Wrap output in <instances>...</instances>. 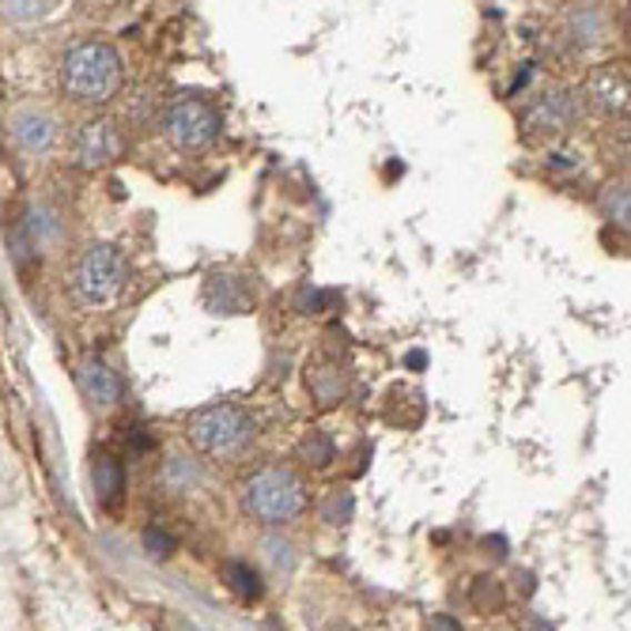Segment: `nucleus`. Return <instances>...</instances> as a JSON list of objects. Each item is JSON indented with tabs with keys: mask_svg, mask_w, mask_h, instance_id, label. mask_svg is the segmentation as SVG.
Segmentation results:
<instances>
[{
	"mask_svg": "<svg viewBox=\"0 0 631 631\" xmlns=\"http://www.w3.org/2000/svg\"><path fill=\"white\" fill-rule=\"evenodd\" d=\"M209 303L220 314H247L253 307V288L247 284V277H228V272H212L209 277Z\"/></svg>",
	"mask_w": 631,
	"mask_h": 631,
	"instance_id": "nucleus-10",
	"label": "nucleus"
},
{
	"mask_svg": "<svg viewBox=\"0 0 631 631\" xmlns=\"http://www.w3.org/2000/svg\"><path fill=\"white\" fill-rule=\"evenodd\" d=\"M220 110L209 99L197 96H178L163 114V137L171 140L178 152H204L220 137Z\"/></svg>",
	"mask_w": 631,
	"mask_h": 631,
	"instance_id": "nucleus-5",
	"label": "nucleus"
},
{
	"mask_svg": "<svg viewBox=\"0 0 631 631\" xmlns=\"http://www.w3.org/2000/svg\"><path fill=\"white\" fill-rule=\"evenodd\" d=\"M307 385L318 398V404H337L344 398V374L337 363H314L307 371Z\"/></svg>",
	"mask_w": 631,
	"mask_h": 631,
	"instance_id": "nucleus-13",
	"label": "nucleus"
},
{
	"mask_svg": "<svg viewBox=\"0 0 631 631\" xmlns=\"http://www.w3.org/2000/svg\"><path fill=\"white\" fill-rule=\"evenodd\" d=\"M223 582L231 587V593H239L242 601H258L261 598V574L242 560H228L223 563Z\"/></svg>",
	"mask_w": 631,
	"mask_h": 631,
	"instance_id": "nucleus-14",
	"label": "nucleus"
},
{
	"mask_svg": "<svg viewBox=\"0 0 631 631\" xmlns=\"http://www.w3.org/2000/svg\"><path fill=\"white\" fill-rule=\"evenodd\" d=\"M121 492H126V469H121L118 458L110 454H99L96 458V495H99V507L114 511L121 503Z\"/></svg>",
	"mask_w": 631,
	"mask_h": 631,
	"instance_id": "nucleus-12",
	"label": "nucleus"
},
{
	"mask_svg": "<svg viewBox=\"0 0 631 631\" xmlns=\"http://www.w3.org/2000/svg\"><path fill=\"white\" fill-rule=\"evenodd\" d=\"M126 288V258L110 242H96L91 250H83L69 277V291L80 307H107L118 299V291Z\"/></svg>",
	"mask_w": 631,
	"mask_h": 631,
	"instance_id": "nucleus-4",
	"label": "nucleus"
},
{
	"mask_svg": "<svg viewBox=\"0 0 631 631\" xmlns=\"http://www.w3.org/2000/svg\"><path fill=\"white\" fill-rule=\"evenodd\" d=\"M469 605H473L477 612H499L507 605V590H503V582L492 579V574H480V579L469 587Z\"/></svg>",
	"mask_w": 631,
	"mask_h": 631,
	"instance_id": "nucleus-15",
	"label": "nucleus"
},
{
	"mask_svg": "<svg viewBox=\"0 0 631 631\" xmlns=\"http://www.w3.org/2000/svg\"><path fill=\"white\" fill-rule=\"evenodd\" d=\"M61 88L80 107H102L121 88V58L110 42L83 39L61 58Z\"/></svg>",
	"mask_w": 631,
	"mask_h": 631,
	"instance_id": "nucleus-1",
	"label": "nucleus"
},
{
	"mask_svg": "<svg viewBox=\"0 0 631 631\" xmlns=\"http://www.w3.org/2000/svg\"><path fill=\"white\" fill-rule=\"evenodd\" d=\"M587 99L601 114H620L631 110V72L620 64H601L587 77Z\"/></svg>",
	"mask_w": 631,
	"mask_h": 631,
	"instance_id": "nucleus-6",
	"label": "nucleus"
},
{
	"mask_svg": "<svg viewBox=\"0 0 631 631\" xmlns=\"http://www.w3.org/2000/svg\"><path fill=\"white\" fill-rule=\"evenodd\" d=\"M80 390H83V398H88L91 404H118L121 401V382H118V374L110 371L107 363L102 360H88L80 367Z\"/></svg>",
	"mask_w": 631,
	"mask_h": 631,
	"instance_id": "nucleus-11",
	"label": "nucleus"
},
{
	"mask_svg": "<svg viewBox=\"0 0 631 631\" xmlns=\"http://www.w3.org/2000/svg\"><path fill=\"white\" fill-rule=\"evenodd\" d=\"M266 549H269V560L272 563H277V568H280V563H284V571L291 568V549H288V541H266Z\"/></svg>",
	"mask_w": 631,
	"mask_h": 631,
	"instance_id": "nucleus-21",
	"label": "nucleus"
},
{
	"mask_svg": "<svg viewBox=\"0 0 631 631\" xmlns=\"http://www.w3.org/2000/svg\"><path fill=\"white\" fill-rule=\"evenodd\" d=\"M574 118H579V99H574L571 91L555 88L525 110L522 126L525 133H563V129L574 126Z\"/></svg>",
	"mask_w": 631,
	"mask_h": 631,
	"instance_id": "nucleus-7",
	"label": "nucleus"
},
{
	"mask_svg": "<svg viewBox=\"0 0 631 631\" xmlns=\"http://www.w3.org/2000/svg\"><path fill=\"white\" fill-rule=\"evenodd\" d=\"M186 435L204 458H234L253 442V417L242 404H209L193 412Z\"/></svg>",
	"mask_w": 631,
	"mask_h": 631,
	"instance_id": "nucleus-3",
	"label": "nucleus"
},
{
	"mask_svg": "<svg viewBox=\"0 0 631 631\" xmlns=\"http://www.w3.org/2000/svg\"><path fill=\"white\" fill-rule=\"evenodd\" d=\"M299 458H303L310 469H325L337 461V442L329 439L325 431H310V435L299 442Z\"/></svg>",
	"mask_w": 631,
	"mask_h": 631,
	"instance_id": "nucleus-16",
	"label": "nucleus"
},
{
	"mask_svg": "<svg viewBox=\"0 0 631 631\" xmlns=\"http://www.w3.org/2000/svg\"><path fill=\"white\" fill-rule=\"evenodd\" d=\"M601 209L612 220V228H628L631 231V186L620 182V186H609L601 193Z\"/></svg>",
	"mask_w": 631,
	"mask_h": 631,
	"instance_id": "nucleus-17",
	"label": "nucleus"
},
{
	"mask_svg": "<svg viewBox=\"0 0 631 631\" xmlns=\"http://www.w3.org/2000/svg\"><path fill=\"white\" fill-rule=\"evenodd\" d=\"M121 152V140L114 133V126L110 121H91V126L80 129L77 137V159L80 167H88V171H96V167L110 163Z\"/></svg>",
	"mask_w": 631,
	"mask_h": 631,
	"instance_id": "nucleus-9",
	"label": "nucleus"
},
{
	"mask_svg": "<svg viewBox=\"0 0 631 631\" xmlns=\"http://www.w3.org/2000/svg\"><path fill=\"white\" fill-rule=\"evenodd\" d=\"M628 137H631V110H628Z\"/></svg>",
	"mask_w": 631,
	"mask_h": 631,
	"instance_id": "nucleus-23",
	"label": "nucleus"
},
{
	"mask_svg": "<svg viewBox=\"0 0 631 631\" xmlns=\"http://www.w3.org/2000/svg\"><path fill=\"white\" fill-rule=\"evenodd\" d=\"M8 129H12L16 144L31 156L50 152L53 140H58V126H53V118L42 114V110H20V114H12V121H8Z\"/></svg>",
	"mask_w": 631,
	"mask_h": 631,
	"instance_id": "nucleus-8",
	"label": "nucleus"
},
{
	"mask_svg": "<svg viewBox=\"0 0 631 631\" xmlns=\"http://www.w3.org/2000/svg\"><path fill=\"white\" fill-rule=\"evenodd\" d=\"M322 518L325 522H348V518H352V495L348 492H341V488H337V492H329L325 495V503H322Z\"/></svg>",
	"mask_w": 631,
	"mask_h": 631,
	"instance_id": "nucleus-19",
	"label": "nucleus"
},
{
	"mask_svg": "<svg viewBox=\"0 0 631 631\" xmlns=\"http://www.w3.org/2000/svg\"><path fill=\"white\" fill-rule=\"evenodd\" d=\"M242 507L266 525H288L307 511V484L296 469L266 465L242 484Z\"/></svg>",
	"mask_w": 631,
	"mask_h": 631,
	"instance_id": "nucleus-2",
	"label": "nucleus"
},
{
	"mask_svg": "<svg viewBox=\"0 0 631 631\" xmlns=\"http://www.w3.org/2000/svg\"><path fill=\"white\" fill-rule=\"evenodd\" d=\"M571 31L579 42H601V34H605V16H601V8H574L571 16Z\"/></svg>",
	"mask_w": 631,
	"mask_h": 631,
	"instance_id": "nucleus-18",
	"label": "nucleus"
},
{
	"mask_svg": "<svg viewBox=\"0 0 631 631\" xmlns=\"http://www.w3.org/2000/svg\"><path fill=\"white\" fill-rule=\"evenodd\" d=\"M428 631H461V624L454 617H447V612H439V617H431V628Z\"/></svg>",
	"mask_w": 631,
	"mask_h": 631,
	"instance_id": "nucleus-22",
	"label": "nucleus"
},
{
	"mask_svg": "<svg viewBox=\"0 0 631 631\" xmlns=\"http://www.w3.org/2000/svg\"><path fill=\"white\" fill-rule=\"evenodd\" d=\"M144 549L152 552V555H171L174 541H171V537H167L163 530H148V533H144Z\"/></svg>",
	"mask_w": 631,
	"mask_h": 631,
	"instance_id": "nucleus-20",
	"label": "nucleus"
}]
</instances>
